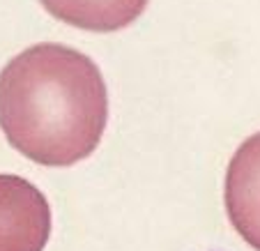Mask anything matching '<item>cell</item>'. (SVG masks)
<instances>
[{"label":"cell","mask_w":260,"mask_h":251,"mask_svg":"<svg viewBox=\"0 0 260 251\" xmlns=\"http://www.w3.org/2000/svg\"><path fill=\"white\" fill-rule=\"evenodd\" d=\"M223 201L233 228L246 244L260 251V132L246 138L233 154Z\"/></svg>","instance_id":"cell-3"},{"label":"cell","mask_w":260,"mask_h":251,"mask_svg":"<svg viewBox=\"0 0 260 251\" xmlns=\"http://www.w3.org/2000/svg\"><path fill=\"white\" fill-rule=\"evenodd\" d=\"M58 21L92 33L122 30L145 12L150 0H40Z\"/></svg>","instance_id":"cell-4"},{"label":"cell","mask_w":260,"mask_h":251,"mask_svg":"<svg viewBox=\"0 0 260 251\" xmlns=\"http://www.w3.org/2000/svg\"><path fill=\"white\" fill-rule=\"evenodd\" d=\"M108 90L94 60L62 44L21 51L0 72V129L42 166H74L97 150Z\"/></svg>","instance_id":"cell-1"},{"label":"cell","mask_w":260,"mask_h":251,"mask_svg":"<svg viewBox=\"0 0 260 251\" xmlns=\"http://www.w3.org/2000/svg\"><path fill=\"white\" fill-rule=\"evenodd\" d=\"M51 205L30 180L0 175V251H44Z\"/></svg>","instance_id":"cell-2"}]
</instances>
